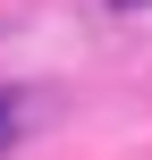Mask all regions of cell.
I'll return each instance as SVG.
<instances>
[{
    "label": "cell",
    "mask_w": 152,
    "mask_h": 160,
    "mask_svg": "<svg viewBox=\"0 0 152 160\" xmlns=\"http://www.w3.org/2000/svg\"><path fill=\"white\" fill-rule=\"evenodd\" d=\"M17 135H25V110H17V93H0V152H8Z\"/></svg>",
    "instance_id": "1"
},
{
    "label": "cell",
    "mask_w": 152,
    "mask_h": 160,
    "mask_svg": "<svg viewBox=\"0 0 152 160\" xmlns=\"http://www.w3.org/2000/svg\"><path fill=\"white\" fill-rule=\"evenodd\" d=\"M110 8H144V0H110Z\"/></svg>",
    "instance_id": "2"
}]
</instances>
